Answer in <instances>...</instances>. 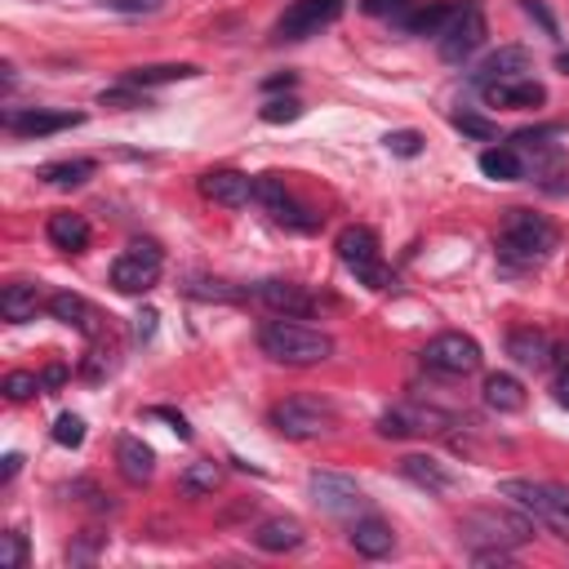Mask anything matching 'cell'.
Wrapping results in <instances>:
<instances>
[{"mask_svg": "<svg viewBox=\"0 0 569 569\" xmlns=\"http://www.w3.org/2000/svg\"><path fill=\"white\" fill-rule=\"evenodd\" d=\"M560 231L547 213H533V209H507L498 236H493V249H498V262L511 267V271H529L538 262L551 258Z\"/></svg>", "mask_w": 569, "mask_h": 569, "instance_id": "1", "label": "cell"}, {"mask_svg": "<svg viewBox=\"0 0 569 569\" xmlns=\"http://www.w3.org/2000/svg\"><path fill=\"white\" fill-rule=\"evenodd\" d=\"M258 347L262 356H271L276 365H289V369H302V365H320L333 356V338L302 325L298 316H276V320H262L258 325Z\"/></svg>", "mask_w": 569, "mask_h": 569, "instance_id": "2", "label": "cell"}, {"mask_svg": "<svg viewBox=\"0 0 569 569\" xmlns=\"http://www.w3.org/2000/svg\"><path fill=\"white\" fill-rule=\"evenodd\" d=\"M458 533L471 551H516L538 533V520L507 511V507H471L458 520Z\"/></svg>", "mask_w": 569, "mask_h": 569, "instance_id": "3", "label": "cell"}, {"mask_svg": "<svg viewBox=\"0 0 569 569\" xmlns=\"http://www.w3.org/2000/svg\"><path fill=\"white\" fill-rule=\"evenodd\" d=\"M267 422L289 440H316V436H329L338 427V409L320 396H284L271 405Z\"/></svg>", "mask_w": 569, "mask_h": 569, "instance_id": "4", "label": "cell"}, {"mask_svg": "<svg viewBox=\"0 0 569 569\" xmlns=\"http://www.w3.org/2000/svg\"><path fill=\"white\" fill-rule=\"evenodd\" d=\"M333 249H338L342 267H347L360 284H369V289H387V284H391V276H387V258H382V244H378L373 227H360V222L342 227L338 240H333Z\"/></svg>", "mask_w": 569, "mask_h": 569, "instance_id": "5", "label": "cell"}, {"mask_svg": "<svg viewBox=\"0 0 569 569\" xmlns=\"http://www.w3.org/2000/svg\"><path fill=\"white\" fill-rule=\"evenodd\" d=\"M160 271H164V253H160V244H151V240H133L129 249L116 253L107 280H111L116 293H147V289L160 280Z\"/></svg>", "mask_w": 569, "mask_h": 569, "instance_id": "6", "label": "cell"}, {"mask_svg": "<svg viewBox=\"0 0 569 569\" xmlns=\"http://www.w3.org/2000/svg\"><path fill=\"white\" fill-rule=\"evenodd\" d=\"M253 200L262 204V213H267L271 222L289 227V231H316V227H320V213H311V209L284 187L280 173H258V178H253Z\"/></svg>", "mask_w": 569, "mask_h": 569, "instance_id": "7", "label": "cell"}, {"mask_svg": "<svg viewBox=\"0 0 569 569\" xmlns=\"http://www.w3.org/2000/svg\"><path fill=\"white\" fill-rule=\"evenodd\" d=\"M422 365L431 369V373H445V378H467V373H476L480 369V342L471 338V333H462V329H445V333H436L422 351Z\"/></svg>", "mask_w": 569, "mask_h": 569, "instance_id": "8", "label": "cell"}, {"mask_svg": "<svg viewBox=\"0 0 569 569\" xmlns=\"http://www.w3.org/2000/svg\"><path fill=\"white\" fill-rule=\"evenodd\" d=\"M485 36H489V27H485V4H480V0H467V4H458V13L449 18V27L436 36V40H440V58H445V62H467V58L485 44Z\"/></svg>", "mask_w": 569, "mask_h": 569, "instance_id": "9", "label": "cell"}, {"mask_svg": "<svg viewBox=\"0 0 569 569\" xmlns=\"http://www.w3.org/2000/svg\"><path fill=\"white\" fill-rule=\"evenodd\" d=\"M307 493H311L316 507L329 511V516H365V511H369L365 489H360L351 476H338V471H311V476H307Z\"/></svg>", "mask_w": 569, "mask_h": 569, "instance_id": "10", "label": "cell"}, {"mask_svg": "<svg viewBox=\"0 0 569 569\" xmlns=\"http://www.w3.org/2000/svg\"><path fill=\"white\" fill-rule=\"evenodd\" d=\"M342 9H347V0H293L276 22V40H311L329 22H338Z\"/></svg>", "mask_w": 569, "mask_h": 569, "instance_id": "11", "label": "cell"}, {"mask_svg": "<svg viewBox=\"0 0 569 569\" xmlns=\"http://www.w3.org/2000/svg\"><path fill=\"white\" fill-rule=\"evenodd\" d=\"M498 493L511 498V502H516L520 511H529L533 520H542V525L569 533V520H565V511H560L556 498H551V480H525V476H511V480L498 485Z\"/></svg>", "mask_w": 569, "mask_h": 569, "instance_id": "12", "label": "cell"}, {"mask_svg": "<svg viewBox=\"0 0 569 569\" xmlns=\"http://www.w3.org/2000/svg\"><path fill=\"white\" fill-rule=\"evenodd\" d=\"M253 302H262L267 311H276V316H316V293H307L298 280H280V276H271V280H258V284H249L244 289Z\"/></svg>", "mask_w": 569, "mask_h": 569, "instance_id": "13", "label": "cell"}, {"mask_svg": "<svg viewBox=\"0 0 569 569\" xmlns=\"http://www.w3.org/2000/svg\"><path fill=\"white\" fill-rule=\"evenodd\" d=\"M445 413L440 409H422V405H391L378 413V436L387 440H405V436H427V431H445Z\"/></svg>", "mask_w": 569, "mask_h": 569, "instance_id": "14", "label": "cell"}, {"mask_svg": "<svg viewBox=\"0 0 569 569\" xmlns=\"http://www.w3.org/2000/svg\"><path fill=\"white\" fill-rule=\"evenodd\" d=\"M84 116L80 111H49V107H9L4 111V129L13 138H44L58 129H76Z\"/></svg>", "mask_w": 569, "mask_h": 569, "instance_id": "15", "label": "cell"}, {"mask_svg": "<svg viewBox=\"0 0 569 569\" xmlns=\"http://www.w3.org/2000/svg\"><path fill=\"white\" fill-rule=\"evenodd\" d=\"M196 187H200L204 200H213L222 209H240V204L253 200V178L240 173V169H204Z\"/></svg>", "mask_w": 569, "mask_h": 569, "instance_id": "16", "label": "cell"}, {"mask_svg": "<svg viewBox=\"0 0 569 569\" xmlns=\"http://www.w3.org/2000/svg\"><path fill=\"white\" fill-rule=\"evenodd\" d=\"M533 67V58H529V49H520V44H502L498 53H489L476 71H471V84L485 93L489 84H502V80H516V76H525Z\"/></svg>", "mask_w": 569, "mask_h": 569, "instance_id": "17", "label": "cell"}, {"mask_svg": "<svg viewBox=\"0 0 569 569\" xmlns=\"http://www.w3.org/2000/svg\"><path fill=\"white\" fill-rule=\"evenodd\" d=\"M44 311H49L53 320H62V325H71V329H80V333H89V338H98V333H102V316H98V307H93L89 298H80V293H71V289H62V293H53V298L44 302Z\"/></svg>", "mask_w": 569, "mask_h": 569, "instance_id": "18", "label": "cell"}, {"mask_svg": "<svg viewBox=\"0 0 569 569\" xmlns=\"http://www.w3.org/2000/svg\"><path fill=\"white\" fill-rule=\"evenodd\" d=\"M507 356H511L520 369H547L551 356H556V342H551L542 329L525 325V329H511V333H507Z\"/></svg>", "mask_w": 569, "mask_h": 569, "instance_id": "19", "label": "cell"}, {"mask_svg": "<svg viewBox=\"0 0 569 569\" xmlns=\"http://www.w3.org/2000/svg\"><path fill=\"white\" fill-rule=\"evenodd\" d=\"M249 538H253L258 551H271V556H280V551H298V547L307 542V533H302V525H298L293 516H267V520L253 525Z\"/></svg>", "mask_w": 569, "mask_h": 569, "instance_id": "20", "label": "cell"}, {"mask_svg": "<svg viewBox=\"0 0 569 569\" xmlns=\"http://www.w3.org/2000/svg\"><path fill=\"white\" fill-rule=\"evenodd\" d=\"M347 542L360 551V556H369V560H378V556H387L391 547H396V533H391V525L382 520V516H373V511H365V516H351V529H347Z\"/></svg>", "mask_w": 569, "mask_h": 569, "instance_id": "21", "label": "cell"}, {"mask_svg": "<svg viewBox=\"0 0 569 569\" xmlns=\"http://www.w3.org/2000/svg\"><path fill=\"white\" fill-rule=\"evenodd\" d=\"M400 476H405L409 485L427 489V493H449V489H453V471H449L440 458H431V453H405V458H400Z\"/></svg>", "mask_w": 569, "mask_h": 569, "instance_id": "22", "label": "cell"}, {"mask_svg": "<svg viewBox=\"0 0 569 569\" xmlns=\"http://www.w3.org/2000/svg\"><path fill=\"white\" fill-rule=\"evenodd\" d=\"M485 98L493 107H511V111H529V107H542L547 102V89L533 80V76H516V80H502V84H489Z\"/></svg>", "mask_w": 569, "mask_h": 569, "instance_id": "23", "label": "cell"}, {"mask_svg": "<svg viewBox=\"0 0 569 569\" xmlns=\"http://www.w3.org/2000/svg\"><path fill=\"white\" fill-rule=\"evenodd\" d=\"M116 467H120V476H124L129 485H147L151 471H156V453H151V445H142L138 436H120V440H116Z\"/></svg>", "mask_w": 569, "mask_h": 569, "instance_id": "24", "label": "cell"}, {"mask_svg": "<svg viewBox=\"0 0 569 569\" xmlns=\"http://www.w3.org/2000/svg\"><path fill=\"white\" fill-rule=\"evenodd\" d=\"M40 307H44V302H40V289H36L31 280H13V284L0 289V316H4L9 325H27V320H36Z\"/></svg>", "mask_w": 569, "mask_h": 569, "instance_id": "25", "label": "cell"}, {"mask_svg": "<svg viewBox=\"0 0 569 569\" xmlns=\"http://www.w3.org/2000/svg\"><path fill=\"white\" fill-rule=\"evenodd\" d=\"M480 173L493 178V182H520L529 173V164H525V156L511 142H498V147L480 151Z\"/></svg>", "mask_w": 569, "mask_h": 569, "instance_id": "26", "label": "cell"}, {"mask_svg": "<svg viewBox=\"0 0 569 569\" xmlns=\"http://www.w3.org/2000/svg\"><path fill=\"white\" fill-rule=\"evenodd\" d=\"M44 236H49L53 249H62V253H80V249L89 244V222H84V213H49Z\"/></svg>", "mask_w": 569, "mask_h": 569, "instance_id": "27", "label": "cell"}, {"mask_svg": "<svg viewBox=\"0 0 569 569\" xmlns=\"http://www.w3.org/2000/svg\"><path fill=\"white\" fill-rule=\"evenodd\" d=\"M191 76H200L196 62H151V67H129L124 84L151 89V84H173V80H191Z\"/></svg>", "mask_w": 569, "mask_h": 569, "instance_id": "28", "label": "cell"}, {"mask_svg": "<svg viewBox=\"0 0 569 569\" xmlns=\"http://www.w3.org/2000/svg\"><path fill=\"white\" fill-rule=\"evenodd\" d=\"M480 396H485V405L498 409V413H520V409H525V382L511 378V373H489Z\"/></svg>", "mask_w": 569, "mask_h": 569, "instance_id": "29", "label": "cell"}, {"mask_svg": "<svg viewBox=\"0 0 569 569\" xmlns=\"http://www.w3.org/2000/svg\"><path fill=\"white\" fill-rule=\"evenodd\" d=\"M458 13V4H422V9H409L400 13L396 22L409 31V36H440L449 27V18Z\"/></svg>", "mask_w": 569, "mask_h": 569, "instance_id": "30", "label": "cell"}, {"mask_svg": "<svg viewBox=\"0 0 569 569\" xmlns=\"http://www.w3.org/2000/svg\"><path fill=\"white\" fill-rule=\"evenodd\" d=\"M93 169H98L93 160H53V164L40 169V178L49 187H58V191H71V187H84L93 178Z\"/></svg>", "mask_w": 569, "mask_h": 569, "instance_id": "31", "label": "cell"}, {"mask_svg": "<svg viewBox=\"0 0 569 569\" xmlns=\"http://www.w3.org/2000/svg\"><path fill=\"white\" fill-rule=\"evenodd\" d=\"M182 493L187 498H204V493H213L218 485H222V462H213V458H200V462H191L187 471H182Z\"/></svg>", "mask_w": 569, "mask_h": 569, "instance_id": "32", "label": "cell"}, {"mask_svg": "<svg viewBox=\"0 0 569 569\" xmlns=\"http://www.w3.org/2000/svg\"><path fill=\"white\" fill-rule=\"evenodd\" d=\"M98 102L102 107H120V111H133V107H151V98H147V89H138V84H116V89H102L98 93Z\"/></svg>", "mask_w": 569, "mask_h": 569, "instance_id": "33", "label": "cell"}, {"mask_svg": "<svg viewBox=\"0 0 569 569\" xmlns=\"http://www.w3.org/2000/svg\"><path fill=\"white\" fill-rule=\"evenodd\" d=\"M49 436H53V445H62V449H76V445L84 440V418H80V413H58Z\"/></svg>", "mask_w": 569, "mask_h": 569, "instance_id": "34", "label": "cell"}, {"mask_svg": "<svg viewBox=\"0 0 569 569\" xmlns=\"http://www.w3.org/2000/svg\"><path fill=\"white\" fill-rule=\"evenodd\" d=\"M0 565L4 569H22L27 565V533L22 529H4L0 533Z\"/></svg>", "mask_w": 569, "mask_h": 569, "instance_id": "35", "label": "cell"}, {"mask_svg": "<svg viewBox=\"0 0 569 569\" xmlns=\"http://www.w3.org/2000/svg\"><path fill=\"white\" fill-rule=\"evenodd\" d=\"M258 116H262L267 124H289V120L302 116V102H298V98H267Z\"/></svg>", "mask_w": 569, "mask_h": 569, "instance_id": "36", "label": "cell"}, {"mask_svg": "<svg viewBox=\"0 0 569 569\" xmlns=\"http://www.w3.org/2000/svg\"><path fill=\"white\" fill-rule=\"evenodd\" d=\"M36 391H44V382H40L36 373H27V369L4 373V396H9V400H31Z\"/></svg>", "mask_w": 569, "mask_h": 569, "instance_id": "37", "label": "cell"}, {"mask_svg": "<svg viewBox=\"0 0 569 569\" xmlns=\"http://www.w3.org/2000/svg\"><path fill=\"white\" fill-rule=\"evenodd\" d=\"M453 124H458L467 138H480V142H493V138H498V124H493V120H485V116H471V111H458V116H453Z\"/></svg>", "mask_w": 569, "mask_h": 569, "instance_id": "38", "label": "cell"}, {"mask_svg": "<svg viewBox=\"0 0 569 569\" xmlns=\"http://www.w3.org/2000/svg\"><path fill=\"white\" fill-rule=\"evenodd\" d=\"M382 142H387L391 156H405V160H413V156L422 151V133H418V129H396V133H387Z\"/></svg>", "mask_w": 569, "mask_h": 569, "instance_id": "39", "label": "cell"}, {"mask_svg": "<svg viewBox=\"0 0 569 569\" xmlns=\"http://www.w3.org/2000/svg\"><path fill=\"white\" fill-rule=\"evenodd\" d=\"M187 293L191 298H218V302L236 298V289H227V280H204V276H191L187 280Z\"/></svg>", "mask_w": 569, "mask_h": 569, "instance_id": "40", "label": "cell"}, {"mask_svg": "<svg viewBox=\"0 0 569 569\" xmlns=\"http://www.w3.org/2000/svg\"><path fill=\"white\" fill-rule=\"evenodd\" d=\"M409 4L413 0H360V9L369 18H400V13H409Z\"/></svg>", "mask_w": 569, "mask_h": 569, "instance_id": "41", "label": "cell"}, {"mask_svg": "<svg viewBox=\"0 0 569 569\" xmlns=\"http://www.w3.org/2000/svg\"><path fill=\"white\" fill-rule=\"evenodd\" d=\"M156 320H160V316H156L151 307H142V311L133 316V338H138V342H151V338H156Z\"/></svg>", "mask_w": 569, "mask_h": 569, "instance_id": "42", "label": "cell"}, {"mask_svg": "<svg viewBox=\"0 0 569 569\" xmlns=\"http://www.w3.org/2000/svg\"><path fill=\"white\" fill-rule=\"evenodd\" d=\"M151 418H164V422L173 427V436H178V440H191V427H187V418H182V413H173V409L156 405V409H151Z\"/></svg>", "mask_w": 569, "mask_h": 569, "instance_id": "43", "label": "cell"}, {"mask_svg": "<svg viewBox=\"0 0 569 569\" xmlns=\"http://www.w3.org/2000/svg\"><path fill=\"white\" fill-rule=\"evenodd\" d=\"M98 542H102V533H89L80 547H67V560H71V565H80V560H93V556H98Z\"/></svg>", "mask_w": 569, "mask_h": 569, "instance_id": "44", "label": "cell"}, {"mask_svg": "<svg viewBox=\"0 0 569 569\" xmlns=\"http://www.w3.org/2000/svg\"><path fill=\"white\" fill-rule=\"evenodd\" d=\"M40 382H44V387H62V382H67V369H62V365H49V369L40 373Z\"/></svg>", "mask_w": 569, "mask_h": 569, "instance_id": "45", "label": "cell"}, {"mask_svg": "<svg viewBox=\"0 0 569 569\" xmlns=\"http://www.w3.org/2000/svg\"><path fill=\"white\" fill-rule=\"evenodd\" d=\"M525 9H529V13H533V18L542 22V27H547V31H556V22H551V13H547V9L538 4V0H525Z\"/></svg>", "mask_w": 569, "mask_h": 569, "instance_id": "46", "label": "cell"}, {"mask_svg": "<svg viewBox=\"0 0 569 569\" xmlns=\"http://www.w3.org/2000/svg\"><path fill=\"white\" fill-rule=\"evenodd\" d=\"M18 467H22V453H9V458H4V471H0V485H9V480L18 476Z\"/></svg>", "mask_w": 569, "mask_h": 569, "instance_id": "47", "label": "cell"}, {"mask_svg": "<svg viewBox=\"0 0 569 569\" xmlns=\"http://www.w3.org/2000/svg\"><path fill=\"white\" fill-rule=\"evenodd\" d=\"M556 400H560V405L569 409V369H565V373L556 378Z\"/></svg>", "mask_w": 569, "mask_h": 569, "instance_id": "48", "label": "cell"}, {"mask_svg": "<svg viewBox=\"0 0 569 569\" xmlns=\"http://www.w3.org/2000/svg\"><path fill=\"white\" fill-rule=\"evenodd\" d=\"M267 89H293V71H284V76H271V80H267Z\"/></svg>", "mask_w": 569, "mask_h": 569, "instance_id": "49", "label": "cell"}, {"mask_svg": "<svg viewBox=\"0 0 569 569\" xmlns=\"http://www.w3.org/2000/svg\"><path fill=\"white\" fill-rule=\"evenodd\" d=\"M556 67H560V71H565V76H569V49H565V53H560V58H556Z\"/></svg>", "mask_w": 569, "mask_h": 569, "instance_id": "50", "label": "cell"}]
</instances>
